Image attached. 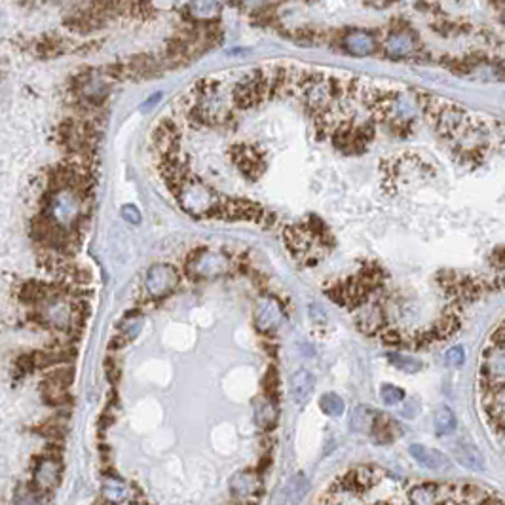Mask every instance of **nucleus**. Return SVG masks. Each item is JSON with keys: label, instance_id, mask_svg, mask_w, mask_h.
Here are the masks:
<instances>
[{"label": "nucleus", "instance_id": "obj_9", "mask_svg": "<svg viewBox=\"0 0 505 505\" xmlns=\"http://www.w3.org/2000/svg\"><path fill=\"white\" fill-rule=\"evenodd\" d=\"M416 37L410 31V27L405 29H394L389 32L386 42H384V49L389 57L394 59H403V57H410L416 51Z\"/></svg>", "mask_w": 505, "mask_h": 505}, {"label": "nucleus", "instance_id": "obj_21", "mask_svg": "<svg viewBox=\"0 0 505 505\" xmlns=\"http://www.w3.org/2000/svg\"><path fill=\"white\" fill-rule=\"evenodd\" d=\"M433 424H435V432L441 437H446V435H452L456 432L458 427V420L452 413V408L446 407V405H441V407L435 410V416H433Z\"/></svg>", "mask_w": 505, "mask_h": 505}, {"label": "nucleus", "instance_id": "obj_6", "mask_svg": "<svg viewBox=\"0 0 505 505\" xmlns=\"http://www.w3.org/2000/svg\"><path fill=\"white\" fill-rule=\"evenodd\" d=\"M285 317V310L281 306V302L274 298V296H264L260 298L257 308H255V327L259 329L260 333H274L277 331V327L281 325V321Z\"/></svg>", "mask_w": 505, "mask_h": 505}, {"label": "nucleus", "instance_id": "obj_27", "mask_svg": "<svg viewBox=\"0 0 505 505\" xmlns=\"http://www.w3.org/2000/svg\"><path fill=\"white\" fill-rule=\"evenodd\" d=\"M308 492V481L304 475H295L291 477L287 481V487H285V494L291 501H298V499L304 498V494Z\"/></svg>", "mask_w": 505, "mask_h": 505}, {"label": "nucleus", "instance_id": "obj_3", "mask_svg": "<svg viewBox=\"0 0 505 505\" xmlns=\"http://www.w3.org/2000/svg\"><path fill=\"white\" fill-rule=\"evenodd\" d=\"M481 388L505 386V339L492 334L481 359Z\"/></svg>", "mask_w": 505, "mask_h": 505}, {"label": "nucleus", "instance_id": "obj_5", "mask_svg": "<svg viewBox=\"0 0 505 505\" xmlns=\"http://www.w3.org/2000/svg\"><path fill=\"white\" fill-rule=\"evenodd\" d=\"M179 281L181 276L177 268H173L171 264H154L148 268L145 287L152 300H162L179 287Z\"/></svg>", "mask_w": 505, "mask_h": 505}, {"label": "nucleus", "instance_id": "obj_22", "mask_svg": "<svg viewBox=\"0 0 505 505\" xmlns=\"http://www.w3.org/2000/svg\"><path fill=\"white\" fill-rule=\"evenodd\" d=\"M103 496L111 504H120L128 498V487H126V482L116 479V477H107L103 481Z\"/></svg>", "mask_w": 505, "mask_h": 505}, {"label": "nucleus", "instance_id": "obj_26", "mask_svg": "<svg viewBox=\"0 0 505 505\" xmlns=\"http://www.w3.org/2000/svg\"><path fill=\"white\" fill-rule=\"evenodd\" d=\"M388 359L391 361L394 367H397L403 372H408V375H414V372H420L424 365L420 363L416 358H410V355H405V353H388Z\"/></svg>", "mask_w": 505, "mask_h": 505}, {"label": "nucleus", "instance_id": "obj_8", "mask_svg": "<svg viewBox=\"0 0 505 505\" xmlns=\"http://www.w3.org/2000/svg\"><path fill=\"white\" fill-rule=\"evenodd\" d=\"M264 211L257 204H253L249 200H230L226 197V202L222 205L219 219H229V221H257L262 222L264 219Z\"/></svg>", "mask_w": 505, "mask_h": 505}, {"label": "nucleus", "instance_id": "obj_17", "mask_svg": "<svg viewBox=\"0 0 505 505\" xmlns=\"http://www.w3.org/2000/svg\"><path fill=\"white\" fill-rule=\"evenodd\" d=\"M454 458L460 466L468 469H473V471H485L487 469V463H485V458L479 450L475 449L473 444L468 443H458L454 446Z\"/></svg>", "mask_w": 505, "mask_h": 505}, {"label": "nucleus", "instance_id": "obj_29", "mask_svg": "<svg viewBox=\"0 0 505 505\" xmlns=\"http://www.w3.org/2000/svg\"><path fill=\"white\" fill-rule=\"evenodd\" d=\"M380 397L388 407H395V405H401L405 401V391L394 386V384H384L380 388Z\"/></svg>", "mask_w": 505, "mask_h": 505}, {"label": "nucleus", "instance_id": "obj_12", "mask_svg": "<svg viewBox=\"0 0 505 505\" xmlns=\"http://www.w3.org/2000/svg\"><path fill=\"white\" fill-rule=\"evenodd\" d=\"M59 473H61V466L56 462L54 458H42L35 468V475H32V485L40 492L51 490L59 481Z\"/></svg>", "mask_w": 505, "mask_h": 505}, {"label": "nucleus", "instance_id": "obj_34", "mask_svg": "<svg viewBox=\"0 0 505 505\" xmlns=\"http://www.w3.org/2000/svg\"><path fill=\"white\" fill-rule=\"evenodd\" d=\"M158 99H160V95H158V93H156L154 97H152V99H148V101H147V103H145V105H147V107H154V103H156V101H158Z\"/></svg>", "mask_w": 505, "mask_h": 505}, {"label": "nucleus", "instance_id": "obj_11", "mask_svg": "<svg viewBox=\"0 0 505 505\" xmlns=\"http://www.w3.org/2000/svg\"><path fill=\"white\" fill-rule=\"evenodd\" d=\"M342 46L350 54L355 57H367L372 56L378 49V42L372 32L369 31H348L346 32Z\"/></svg>", "mask_w": 505, "mask_h": 505}, {"label": "nucleus", "instance_id": "obj_16", "mask_svg": "<svg viewBox=\"0 0 505 505\" xmlns=\"http://www.w3.org/2000/svg\"><path fill=\"white\" fill-rule=\"evenodd\" d=\"M314 388L315 378L310 370L298 369L295 375L291 376V397H293L295 403H298V405H304V403L312 397Z\"/></svg>", "mask_w": 505, "mask_h": 505}, {"label": "nucleus", "instance_id": "obj_1", "mask_svg": "<svg viewBox=\"0 0 505 505\" xmlns=\"http://www.w3.org/2000/svg\"><path fill=\"white\" fill-rule=\"evenodd\" d=\"M177 196V202L188 215L194 217H217L221 213L226 197L207 186L204 181L188 177L173 192Z\"/></svg>", "mask_w": 505, "mask_h": 505}, {"label": "nucleus", "instance_id": "obj_30", "mask_svg": "<svg viewBox=\"0 0 505 505\" xmlns=\"http://www.w3.org/2000/svg\"><path fill=\"white\" fill-rule=\"evenodd\" d=\"M444 361H446V365H450V367H462V365L466 363V350H463L462 346L450 348V350L444 353Z\"/></svg>", "mask_w": 505, "mask_h": 505}, {"label": "nucleus", "instance_id": "obj_2", "mask_svg": "<svg viewBox=\"0 0 505 505\" xmlns=\"http://www.w3.org/2000/svg\"><path fill=\"white\" fill-rule=\"evenodd\" d=\"M82 197L76 190H54L44 205V215L56 221L63 229H76L74 224L80 221Z\"/></svg>", "mask_w": 505, "mask_h": 505}, {"label": "nucleus", "instance_id": "obj_25", "mask_svg": "<svg viewBox=\"0 0 505 505\" xmlns=\"http://www.w3.org/2000/svg\"><path fill=\"white\" fill-rule=\"evenodd\" d=\"M321 410L327 414V416H333V418H340L346 410V405L342 397L336 394H325L320 401Z\"/></svg>", "mask_w": 505, "mask_h": 505}, {"label": "nucleus", "instance_id": "obj_33", "mask_svg": "<svg viewBox=\"0 0 505 505\" xmlns=\"http://www.w3.org/2000/svg\"><path fill=\"white\" fill-rule=\"evenodd\" d=\"M18 505H42V504H40V499H38L32 492H25L23 496H19L18 498Z\"/></svg>", "mask_w": 505, "mask_h": 505}, {"label": "nucleus", "instance_id": "obj_15", "mask_svg": "<svg viewBox=\"0 0 505 505\" xmlns=\"http://www.w3.org/2000/svg\"><path fill=\"white\" fill-rule=\"evenodd\" d=\"M230 488H232L236 498L249 499L260 492L262 481H260L259 473H255V471H240L232 477Z\"/></svg>", "mask_w": 505, "mask_h": 505}, {"label": "nucleus", "instance_id": "obj_28", "mask_svg": "<svg viewBox=\"0 0 505 505\" xmlns=\"http://www.w3.org/2000/svg\"><path fill=\"white\" fill-rule=\"evenodd\" d=\"M255 420H257V424H259L260 427L270 430V427H274V424H276L277 420V407L272 403V401H268V403H264V405L257 410Z\"/></svg>", "mask_w": 505, "mask_h": 505}, {"label": "nucleus", "instance_id": "obj_13", "mask_svg": "<svg viewBox=\"0 0 505 505\" xmlns=\"http://www.w3.org/2000/svg\"><path fill=\"white\" fill-rule=\"evenodd\" d=\"M284 238H285V243L289 247L291 251L295 253L296 257H302V255H306L308 249L312 247V243L317 241V238L314 236V232L310 230V226L306 224H295V226H287L284 232ZM320 243V241H317Z\"/></svg>", "mask_w": 505, "mask_h": 505}, {"label": "nucleus", "instance_id": "obj_23", "mask_svg": "<svg viewBox=\"0 0 505 505\" xmlns=\"http://www.w3.org/2000/svg\"><path fill=\"white\" fill-rule=\"evenodd\" d=\"M395 422L388 416H384V414L378 413V418H376V424L372 427V435L378 443H389V441H394L395 439Z\"/></svg>", "mask_w": 505, "mask_h": 505}, {"label": "nucleus", "instance_id": "obj_4", "mask_svg": "<svg viewBox=\"0 0 505 505\" xmlns=\"http://www.w3.org/2000/svg\"><path fill=\"white\" fill-rule=\"evenodd\" d=\"M188 276L194 279H209V277L224 276L230 268V260L226 255L215 251L192 253L185 264Z\"/></svg>", "mask_w": 505, "mask_h": 505}, {"label": "nucleus", "instance_id": "obj_24", "mask_svg": "<svg viewBox=\"0 0 505 505\" xmlns=\"http://www.w3.org/2000/svg\"><path fill=\"white\" fill-rule=\"evenodd\" d=\"M219 12H221L219 2H190L188 4V13L200 21H209V19L217 18Z\"/></svg>", "mask_w": 505, "mask_h": 505}, {"label": "nucleus", "instance_id": "obj_18", "mask_svg": "<svg viewBox=\"0 0 505 505\" xmlns=\"http://www.w3.org/2000/svg\"><path fill=\"white\" fill-rule=\"evenodd\" d=\"M346 485L342 488L348 492H363L370 488L376 482V475L370 468H359L353 469L344 477Z\"/></svg>", "mask_w": 505, "mask_h": 505}, {"label": "nucleus", "instance_id": "obj_10", "mask_svg": "<svg viewBox=\"0 0 505 505\" xmlns=\"http://www.w3.org/2000/svg\"><path fill=\"white\" fill-rule=\"evenodd\" d=\"M232 158H234L236 166L240 167V171L245 175L247 179H259L264 171V160L255 148L236 147L232 150Z\"/></svg>", "mask_w": 505, "mask_h": 505}, {"label": "nucleus", "instance_id": "obj_7", "mask_svg": "<svg viewBox=\"0 0 505 505\" xmlns=\"http://www.w3.org/2000/svg\"><path fill=\"white\" fill-rule=\"evenodd\" d=\"M482 389V408L494 430L505 433V386Z\"/></svg>", "mask_w": 505, "mask_h": 505}, {"label": "nucleus", "instance_id": "obj_31", "mask_svg": "<svg viewBox=\"0 0 505 505\" xmlns=\"http://www.w3.org/2000/svg\"><path fill=\"white\" fill-rule=\"evenodd\" d=\"M122 217H123V221H128L130 224H139V222L142 221V217H141V211L137 209L135 205H123L122 207Z\"/></svg>", "mask_w": 505, "mask_h": 505}, {"label": "nucleus", "instance_id": "obj_32", "mask_svg": "<svg viewBox=\"0 0 505 505\" xmlns=\"http://www.w3.org/2000/svg\"><path fill=\"white\" fill-rule=\"evenodd\" d=\"M403 416L405 418H416L418 416V401H408L407 405L403 407Z\"/></svg>", "mask_w": 505, "mask_h": 505}, {"label": "nucleus", "instance_id": "obj_14", "mask_svg": "<svg viewBox=\"0 0 505 505\" xmlns=\"http://www.w3.org/2000/svg\"><path fill=\"white\" fill-rule=\"evenodd\" d=\"M410 456L414 458V462L422 466L425 469H432V471H441L450 466L449 458L444 456L443 452H439L435 449H427L424 444H410L408 446Z\"/></svg>", "mask_w": 505, "mask_h": 505}, {"label": "nucleus", "instance_id": "obj_20", "mask_svg": "<svg viewBox=\"0 0 505 505\" xmlns=\"http://www.w3.org/2000/svg\"><path fill=\"white\" fill-rule=\"evenodd\" d=\"M152 141H154L156 148L160 150L162 154H173V150L177 147V130L171 122H162L158 126V130L154 131L152 135Z\"/></svg>", "mask_w": 505, "mask_h": 505}, {"label": "nucleus", "instance_id": "obj_19", "mask_svg": "<svg viewBox=\"0 0 505 505\" xmlns=\"http://www.w3.org/2000/svg\"><path fill=\"white\" fill-rule=\"evenodd\" d=\"M378 413L372 410L367 405H358L350 414V425L353 432L358 433H372V427L376 424Z\"/></svg>", "mask_w": 505, "mask_h": 505}]
</instances>
